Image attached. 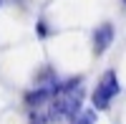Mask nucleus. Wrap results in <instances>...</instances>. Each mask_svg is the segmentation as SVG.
<instances>
[{"mask_svg":"<svg viewBox=\"0 0 126 124\" xmlns=\"http://www.w3.org/2000/svg\"><path fill=\"white\" fill-rule=\"evenodd\" d=\"M83 106V86H81V76L66 81V84H61L56 96L50 99V106H48V117L58 122V119H76L81 114Z\"/></svg>","mask_w":126,"mask_h":124,"instance_id":"1","label":"nucleus"},{"mask_svg":"<svg viewBox=\"0 0 126 124\" xmlns=\"http://www.w3.org/2000/svg\"><path fill=\"white\" fill-rule=\"evenodd\" d=\"M111 43H113V25L111 23H101L96 30H93V53L96 56L106 53Z\"/></svg>","mask_w":126,"mask_h":124,"instance_id":"3","label":"nucleus"},{"mask_svg":"<svg viewBox=\"0 0 126 124\" xmlns=\"http://www.w3.org/2000/svg\"><path fill=\"white\" fill-rule=\"evenodd\" d=\"M119 91H121V86H119L116 71H106V74L98 79V84H96V89H93V94H91L93 109H96V111L109 109V106H111V99L116 96Z\"/></svg>","mask_w":126,"mask_h":124,"instance_id":"2","label":"nucleus"},{"mask_svg":"<svg viewBox=\"0 0 126 124\" xmlns=\"http://www.w3.org/2000/svg\"><path fill=\"white\" fill-rule=\"evenodd\" d=\"M124 3H126V0H124Z\"/></svg>","mask_w":126,"mask_h":124,"instance_id":"6","label":"nucleus"},{"mask_svg":"<svg viewBox=\"0 0 126 124\" xmlns=\"http://www.w3.org/2000/svg\"><path fill=\"white\" fill-rule=\"evenodd\" d=\"M30 124H53V119H50L48 114H43V111H35L33 119H30Z\"/></svg>","mask_w":126,"mask_h":124,"instance_id":"5","label":"nucleus"},{"mask_svg":"<svg viewBox=\"0 0 126 124\" xmlns=\"http://www.w3.org/2000/svg\"><path fill=\"white\" fill-rule=\"evenodd\" d=\"M73 124H96V109H83L81 114L73 119Z\"/></svg>","mask_w":126,"mask_h":124,"instance_id":"4","label":"nucleus"}]
</instances>
